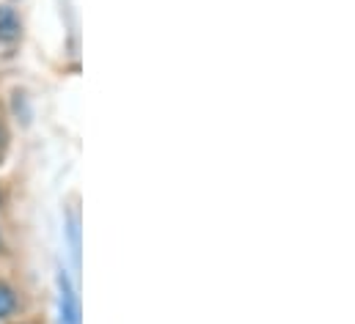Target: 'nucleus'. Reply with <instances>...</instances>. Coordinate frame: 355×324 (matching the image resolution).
Segmentation results:
<instances>
[{
    "mask_svg": "<svg viewBox=\"0 0 355 324\" xmlns=\"http://www.w3.org/2000/svg\"><path fill=\"white\" fill-rule=\"evenodd\" d=\"M0 149H3V132H0Z\"/></svg>",
    "mask_w": 355,
    "mask_h": 324,
    "instance_id": "4",
    "label": "nucleus"
},
{
    "mask_svg": "<svg viewBox=\"0 0 355 324\" xmlns=\"http://www.w3.org/2000/svg\"><path fill=\"white\" fill-rule=\"evenodd\" d=\"M19 36V19L11 8H0V39L11 42Z\"/></svg>",
    "mask_w": 355,
    "mask_h": 324,
    "instance_id": "2",
    "label": "nucleus"
},
{
    "mask_svg": "<svg viewBox=\"0 0 355 324\" xmlns=\"http://www.w3.org/2000/svg\"><path fill=\"white\" fill-rule=\"evenodd\" d=\"M58 289H61V324H80V305H78V297L67 280L64 272H58Z\"/></svg>",
    "mask_w": 355,
    "mask_h": 324,
    "instance_id": "1",
    "label": "nucleus"
},
{
    "mask_svg": "<svg viewBox=\"0 0 355 324\" xmlns=\"http://www.w3.org/2000/svg\"><path fill=\"white\" fill-rule=\"evenodd\" d=\"M11 311H14V294L6 286H0V316H8Z\"/></svg>",
    "mask_w": 355,
    "mask_h": 324,
    "instance_id": "3",
    "label": "nucleus"
}]
</instances>
